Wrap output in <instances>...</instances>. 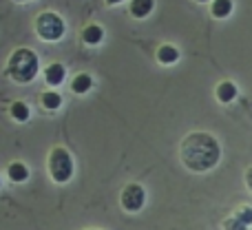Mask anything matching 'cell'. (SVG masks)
Segmentation results:
<instances>
[{
	"label": "cell",
	"mask_w": 252,
	"mask_h": 230,
	"mask_svg": "<svg viewBox=\"0 0 252 230\" xmlns=\"http://www.w3.org/2000/svg\"><path fill=\"white\" fill-rule=\"evenodd\" d=\"M179 160L190 173H210L221 162V144L208 131H190L179 142Z\"/></svg>",
	"instance_id": "cell-1"
},
{
	"label": "cell",
	"mask_w": 252,
	"mask_h": 230,
	"mask_svg": "<svg viewBox=\"0 0 252 230\" xmlns=\"http://www.w3.org/2000/svg\"><path fill=\"white\" fill-rule=\"evenodd\" d=\"M38 56L31 49H16L7 60V73L11 75V80L20 84H29L38 75Z\"/></svg>",
	"instance_id": "cell-2"
},
{
	"label": "cell",
	"mask_w": 252,
	"mask_h": 230,
	"mask_svg": "<svg viewBox=\"0 0 252 230\" xmlns=\"http://www.w3.org/2000/svg\"><path fill=\"white\" fill-rule=\"evenodd\" d=\"M47 168H49V175H51V179L56 184H66V182H71V177H73L75 164H73L71 153L66 151L64 146H53L51 151H49Z\"/></svg>",
	"instance_id": "cell-3"
},
{
	"label": "cell",
	"mask_w": 252,
	"mask_h": 230,
	"mask_svg": "<svg viewBox=\"0 0 252 230\" xmlns=\"http://www.w3.org/2000/svg\"><path fill=\"white\" fill-rule=\"evenodd\" d=\"M35 33L44 42H58V40L64 38L66 25L62 20V16H58L56 11H42L35 18Z\"/></svg>",
	"instance_id": "cell-4"
},
{
	"label": "cell",
	"mask_w": 252,
	"mask_h": 230,
	"mask_svg": "<svg viewBox=\"0 0 252 230\" xmlns=\"http://www.w3.org/2000/svg\"><path fill=\"white\" fill-rule=\"evenodd\" d=\"M120 204H122L126 213H139L144 208V204H146V191H144L142 184L137 182L126 184L122 193H120Z\"/></svg>",
	"instance_id": "cell-5"
},
{
	"label": "cell",
	"mask_w": 252,
	"mask_h": 230,
	"mask_svg": "<svg viewBox=\"0 0 252 230\" xmlns=\"http://www.w3.org/2000/svg\"><path fill=\"white\" fill-rule=\"evenodd\" d=\"M237 96H239V89H237V84L232 82V80H221V82L215 87V98H217L221 104L235 102Z\"/></svg>",
	"instance_id": "cell-6"
},
{
	"label": "cell",
	"mask_w": 252,
	"mask_h": 230,
	"mask_svg": "<svg viewBox=\"0 0 252 230\" xmlns=\"http://www.w3.org/2000/svg\"><path fill=\"white\" fill-rule=\"evenodd\" d=\"M155 58H157V62H159V65L168 66V65H175V62H179L182 53H179V49L175 47V44L164 42V44H159V47H157Z\"/></svg>",
	"instance_id": "cell-7"
},
{
	"label": "cell",
	"mask_w": 252,
	"mask_h": 230,
	"mask_svg": "<svg viewBox=\"0 0 252 230\" xmlns=\"http://www.w3.org/2000/svg\"><path fill=\"white\" fill-rule=\"evenodd\" d=\"M155 9V0H130L128 4V13L135 18V20H144L148 18Z\"/></svg>",
	"instance_id": "cell-8"
},
{
	"label": "cell",
	"mask_w": 252,
	"mask_h": 230,
	"mask_svg": "<svg viewBox=\"0 0 252 230\" xmlns=\"http://www.w3.org/2000/svg\"><path fill=\"white\" fill-rule=\"evenodd\" d=\"M235 11V0H210V16L215 20H226Z\"/></svg>",
	"instance_id": "cell-9"
},
{
	"label": "cell",
	"mask_w": 252,
	"mask_h": 230,
	"mask_svg": "<svg viewBox=\"0 0 252 230\" xmlns=\"http://www.w3.org/2000/svg\"><path fill=\"white\" fill-rule=\"evenodd\" d=\"M102 40H104V27L91 22V25H87L82 29V42L89 44V47H95V44H100Z\"/></svg>",
	"instance_id": "cell-10"
},
{
	"label": "cell",
	"mask_w": 252,
	"mask_h": 230,
	"mask_svg": "<svg viewBox=\"0 0 252 230\" xmlns=\"http://www.w3.org/2000/svg\"><path fill=\"white\" fill-rule=\"evenodd\" d=\"M64 78H66V69H64V65H60V62H51V65L44 69V80H47V84H51V87L62 84Z\"/></svg>",
	"instance_id": "cell-11"
},
{
	"label": "cell",
	"mask_w": 252,
	"mask_h": 230,
	"mask_svg": "<svg viewBox=\"0 0 252 230\" xmlns=\"http://www.w3.org/2000/svg\"><path fill=\"white\" fill-rule=\"evenodd\" d=\"M93 89V78L89 73H78L73 80H71V91L78 93V96H84Z\"/></svg>",
	"instance_id": "cell-12"
},
{
	"label": "cell",
	"mask_w": 252,
	"mask_h": 230,
	"mask_svg": "<svg viewBox=\"0 0 252 230\" xmlns=\"http://www.w3.org/2000/svg\"><path fill=\"white\" fill-rule=\"evenodd\" d=\"M7 175L11 182L20 184V182H27V179H29V168H27V164H22V162H13V164H9Z\"/></svg>",
	"instance_id": "cell-13"
},
{
	"label": "cell",
	"mask_w": 252,
	"mask_h": 230,
	"mask_svg": "<svg viewBox=\"0 0 252 230\" xmlns=\"http://www.w3.org/2000/svg\"><path fill=\"white\" fill-rule=\"evenodd\" d=\"M40 102H42V106L47 111H58L62 106V96L56 91H44L42 96H40Z\"/></svg>",
	"instance_id": "cell-14"
},
{
	"label": "cell",
	"mask_w": 252,
	"mask_h": 230,
	"mask_svg": "<svg viewBox=\"0 0 252 230\" xmlns=\"http://www.w3.org/2000/svg\"><path fill=\"white\" fill-rule=\"evenodd\" d=\"M9 111H11L13 120H18V122H27V120H29V106H27L25 102H13Z\"/></svg>",
	"instance_id": "cell-15"
},
{
	"label": "cell",
	"mask_w": 252,
	"mask_h": 230,
	"mask_svg": "<svg viewBox=\"0 0 252 230\" xmlns=\"http://www.w3.org/2000/svg\"><path fill=\"white\" fill-rule=\"evenodd\" d=\"M232 215H235V217L239 219V222H244L248 228L252 226V206H248V204H241V206H237V208H235V213H232Z\"/></svg>",
	"instance_id": "cell-16"
},
{
	"label": "cell",
	"mask_w": 252,
	"mask_h": 230,
	"mask_svg": "<svg viewBox=\"0 0 252 230\" xmlns=\"http://www.w3.org/2000/svg\"><path fill=\"white\" fill-rule=\"evenodd\" d=\"M221 230H248V226H246L244 222H239L235 215H228L221 222Z\"/></svg>",
	"instance_id": "cell-17"
},
{
	"label": "cell",
	"mask_w": 252,
	"mask_h": 230,
	"mask_svg": "<svg viewBox=\"0 0 252 230\" xmlns=\"http://www.w3.org/2000/svg\"><path fill=\"white\" fill-rule=\"evenodd\" d=\"M244 182H246V186H248V191L252 193V166H248V168H246V173H244Z\"/></svg>",
	"instance_id": "cell-18"
},
{
	"label": "cell",
	"mask_w": 252,
	"mask_h": 230,
	"mask_svg": "<svg viewBox=\"0 0 252 230\" xmlns=\"http://www.w3.org/2000/svg\"><path fill=\"white\" fill-rule=\"evenodd\" d=\"M124 0H106V4H122Z\"/></svg>",
	"instance_id": "cell-19"
},
{
	"label": "cell",
	"mask_w": 252,
	"mask_h": 230,
	"mask_svg": "<svg viewBox=\"0 0 252 230\" xmlns=\"http://www.w3.org/2000/svg\"><path fill=\"white\" fill-rule=\"evenodd\" d=\"M195 2H199V4H204V2H210V0H195Z\"/></svg>",
	"instance_id": "cell-20"
},
{
	"label": "cell",
	"mask_w": 252,
	"mask_h": 230,
	"mask_svg": "<svg viewBox=\"0 0 252 230\" xmlns=\"http://www.w3.org/2000/svg\"><path fill=\"white\" fill-rule=\"evenodd\" d=\"M16 2H27V0H16Z\"/></svg>",
	"instance_id": "cell-21"
},
{
	"label": "cell",
	"mask_w": 252,
	"mask_h": 230,
	"mask_svg": "<svg viewBox=\"0 0 252 230\" xmlns=\"http://www.w3.org/2000/svg\"><path fill=\"white\" fill-rule=\"evenodd\" d=\"M87 230H100V228H87Z\"/></svg>",
	"instance_id": "cell-22"
}]
</instances>
